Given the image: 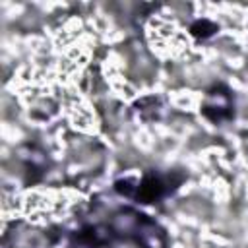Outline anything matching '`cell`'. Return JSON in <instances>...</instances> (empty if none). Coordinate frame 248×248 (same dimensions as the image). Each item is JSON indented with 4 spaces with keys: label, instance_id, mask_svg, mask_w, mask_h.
<instances>
[{
    "label": "cell",
    "instance_id": "6da1fadb",
    "mask_svg": "<svg viewBox=\"0 0 248 248\" xmlns=\"http://www.w3.org/2000/svg\"><path fill=\"white\" fill-rule=\"evenodd\" d=\"M110 229L114 234L126 236L140 248H167V234L165 231L147 215L124 207L114 213Z\"/></svg>",
    "mask_w": 248,
    "mask_h": 248
},
{
    "label": "cell",
    "instance_id": "7a4b0ae2",
    "mask_svg": "<svg viewBox=\"0 0 248 248\" xmlns=\"http://www.w3.org/2000/svg\"><path fill=\"white\" fill-rule=\"evenodd\" d=\"M202 114L213 124H223L231 120L234 116V97L231 89L221 83L207 89L202 101Z\"/></svg>",
    "mask_w": 248,
    "mask_h": 248
},
{
    "label": "cell",
    "instance_id": "3957f363",
    "mask_svg": "<svg viewBox=\"0 0 248 248\" xmlns=\"http://www.w3.org/2000/svg\"><path fill=\"white\" fill-rule=\"evenodd\" d=\"M180 180H172L170 174H159L155 170L145 172L141 178H138L136 182V192L134 198L140 203H155L159 200H163L165 196H169Z\"/></svg>",
    "mask_w": 248,
    "mask_h": 248
},
{
    "label": "cell",
    "instance_id": "277c9868",
    "mask_svg": "<svg viewBox=\"0 0 248 248\" xmlns=\"http://www.w3.org/2000/svg\"><path fill=\"white\" fill-rule=\"evenodd\" d=\"M114 231L110 227L89 225L72 234L70 248H108L112 242Z\"/></svg>",
    "mask_w": 248,
    "mask_h": 248
},
{
    "label": "cell",
    "instance_id": "5b68a950",
    "mask_svg": "<svg viewBox=\"0 0 248 248\" xmlns=\"http://www.w3.org/2000/svg\"><path fill=\"white\" fill-rule=\"evenodd\" d=\"M190 33L196 37V39H209L217 33V25L209 19H196L192 25H190Z\"/></svg>",
    "mask_w": 248,
    "mask_h": 248
}]
</instances>
